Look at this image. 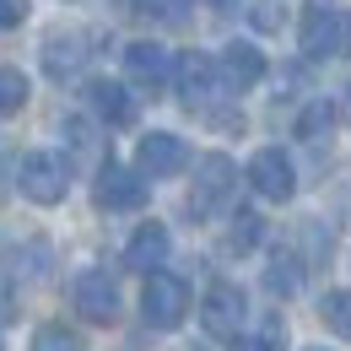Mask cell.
Listing matches in <instances>:
<instances>
[{"label": "cell", "instance_id": "cell-8", "mask_svg": "<svg viewBox=\"0 0 351 351\" xmlns=\"http://www.w3.org/2000/svg\"><path fill=\"white\" fill-rule=\"evenodd\" d=\"M71 303L87 324H114L119 319V287H114L108 270H82L76 287H71Z\"/></svg>", "mask_w": 351, "mask_h": 351}, {"label": "cell", "instance_id": "cell-20", "mask_svg": "<svg viewBox=\"0 0 351 351\" xmlns=\"http://www.w3.org/2000/svg\"><path fill=\"white\" fill-rule=\"evenodd\" d=\"M22 103H27V76L11 71V65H0V114H16Z\"/></svg>", "mask_w": 351, "mask_h": 351}, {"label": "cell", "instance_id": "cell-26", "mask_svg": "<svg viewBox=\"0 0 351 351\" xmlns=\"http://www.w3.org/2000/svg\"><path fill=\"white\" fill-rule=\"evenodd\" d=\"M254 27H265V33H270V27H281V16H276V5H270V0H254Z\"/></svg>", "mask_w": 351, "mask_h": 351}, {"label": "cell", "instance_id": "cell-21", "mask_svg": "<svg viewBox=\"0 0 351 351\" xmlns=\"http://www.w3.org/2000/svg\"><path fill=\"white\" fill-rule=\"evenodd\" d=\"M33 351H82V346H76V335H71V330L44 324V330H38V341H33Z\"/></svg>", "mask_w": 351, "mask_h": 351}, {"label": "cell", "instance_id": "cell-22", "mask_svg": "<svg viewBox=\"0 0 351 351\" xmlns=\"http://www.w3.org/2000/svg\"><path fill=\"white\" fill-rule=\"evenodd\" d=\"M287 346V324L281 319H265V330H260V351H281Z\"/></svg>", "mask_w": 351, "mask_h": 351}, {"label": "cell", "instance_id": "cell-17", "mask_svg": "<svg viewBox=\"0 0 351 351\" xmlns=\"http://www.w3.org/2000/svg\"><path fill=\"white\" fill-rule=\"evenodd\" d=\"M319 319L341 335V341H351V292L346 287H335V292H324V303H319Z\"/></svg>", "mask_w": 351, "mask_h": 351}, {"label": "cell", "instance_id": "cell-16", "mask_svg": "<svg viewBox=\"0 0 351 351\" xmlns=\"http://www.w3.org/2000/svg\"><path fill=\"white\" fill-rule=\"evenodd\" d=\"M265 287H270L276 298H292V292L303 287V265L292 260V254H276V260H270V270H265Z\"/></svg>", "mask_w": 351, "mask_h": 351}, {"label": "cell", "instance_id": "cell-23", "mask_svg": "<svg viewBox=\"0 0 351 351\" xmlns=\"http://www.w3.org/2000/svg\"><path fill=\"white\" fill-rule=\"evenodd\" d=\"M313 130H330V103H313L303 114V135H313Z\"/></svg>", "mask_w": 351, "mask_h": 351}, {"label": "cell", "instance_id": "cell-1", "mask_svg": "<svg viewBox=\"0 0 351 351\" xmlns=\"http://www.w3.org/2000/svg\"><path fill=\"white\" fill-rule=\"evenodd\" d=\"M298 49L303 60H341L351 49V16L335 5H308L298 22Z\"/></svg>", "mask_w": 351, "mask_h": 351}, {"label": "cell", "instance_id": "cell-27", "mask_svg": "<svg viewBox=\"0 0 351 351\" xmlns=\"http://www.w3.org/2000/svg\"><path fill=\"white\" fill-rule=\"evenodd\" d=\"M211 5H232V0H211Z\"/></svg>", "mask_w": 351, "mask_h": 351}, {"label": "cell", "instance_id": "cell-4", "mask_svg": "<svg viewBox=\"0 0 351 351\" xmlns=\"http://www.w3.org/2000/svg\"><path fill=\"white\" fill-rule=\"evenodd\" d=\"M232 189H238V168H232V157H221V152H206V157L195 162L189 217H211V211H221Z\"/></svg>", "mask_w": 351, "mask_h": 351}, {"label": "cell", "instance_id": "cell-18", "mask_svg": "<svg viewBox=\"0 0 351 351\" xmlns=\"http://www.w3.org/2000/svg\"><path fill=\"white\" fill-rule=\"evenodd\" d=\"M189 5H195V0H135V11H141V16H152V22H168V27L189 22Z\"/></svg>", "mask_w": 351, "mask_h": 351}, {"label": "cell", "instance_id": "cell-14", "mask_svg": "<svg viewBox=\"0 0 351 351\" xmlns=\"http://www.w3.org/2000/svg\"><path fill=\"white\" fill-rule=\"evenodd\" d=\"M221 76H227L232 92H249L265 76V54L254 44H243V38H232V44L221 49Z\"/></svg>", "mask_w": 351, "mask_h": 351}, {"label": "cell", "instance_id": "cell-24", "mask_svg": "<svg viewBox=\"0 0 351 351\" xmlns=\"http://www.w3.org/2000/svg\"><path fill=\"white\" fill-rule=\"evenodd\" d=\"M22 16H27V0H0V33H5V27H16Z\"/></svg>", "mask_w": 351, "mask_h": 351}, {"label": "cell", "instance_id": "cell-7", "mask_svg": "<svg viewBox=\"0 0 351 351\" xmlns=\"http://www.w3.org/2000/svg\"><path fill=\"white\" fill-rule=\"evenodd\" d=\"M92 200H97V211H141V206H146V173L108 162V168H97Z\"/></svg>", "mask_w": 351, "mask_h": 351}, {"label": "cell", "instance_id": "cell-12", "mask_svg": "<svg viewBox=\"0 0 351 351\" xmlns=\"http://www.w3.org/2000/svg\"><path fill=\"white\" fill-rule=\"evenodd\" d=\"M87 103H92V114H97L103 125H114V130H130L135 125V97L119 87V82H108V76L87 82Z\"/></svg>", "mask_w": 351, "mask_h": 351}, {"label": "cell", "instance_id": "cell-5", "mask_svg": "<svg viewBox=\"0 0 351 351\" xmlns=\"http://www.w3.org/2000/svg\"><path fill=\"white\" fill-rule=\"evenodd\" d=\"M141 313H146L152 330H178L184 313H189V287L168 270H152L146 287H141Z\"/></svg>", "mask_w": 351, "mask_h": 351}, {"label": "cell", "instance_id": "cell-28", "mask_svg": "<svg viewBox=\"0 0 351 351\" xmlns=\"http://www.w3.org/2000/svg\"><path fill=\"white\" fill-rule=\"evenodd\" d=\"M308 351H324V346H308Z\"/></svg>", "mask_w": 351, "mask_h": 351}, {"label": "cell", "instance_id": "cell-13", "mask_svg": "<svg viewBox=\"0 0 351 351\" xmlns=\"http://www.w3.org/2000/svg\"><path fill=\"white\" fill-rule=\"evenodd\" d=\"M162 260H168V227L162 221H141L130 232V243H125V265L141 270V276H152Z\"/></svg>", "mask_w": 351, "mask_h": 351}, {"label": "cell", "instance_id": "cell-2", "mask_svg": "<svg viewBox=\"0 0 351 351\" xmlns=\"http://www.w3.org/2000/svg\"><path fill=\"white\" fill-rule=\"evenodd\" d=\"M221 92H227V76H221V60L200 54V49L178 54V97H184V108H189V114H206V108L217 103Z\"/></svg>", "mask_w": 351, "mask_h": 351}, {"label": "cell", "instance_id": "cell-11", "mask_svg": "<svg viewBox=\"0 0 351 351\" xmlns=\"http://www.w3.org/2000/svg\"><path fill=\"white\" fill-rule=\"evenodd\" d=\"M168 71H173V60H168V49H162V44L141 38V44L125 49V76H130L135 87H146V92L168 87Z\"/></svg>", "mask_w": 351, "mask_h": 351}, {"label": "cell", "instance_id": "cell-15", "mask_svg": "<svg viewBox=\"0 0 351 351\" xmlns=\"http://www.w3.org/2000/svg\"><path fill=\"white\" fill-rule=\"evenodd\" d=\"M76 65H82V38L76 33H49L44 38V71L54 82H65Z\"/></svg>", "mask_w": 351, "mask_h": 351}, {"label": "cell", "instance_id": "cell-10", "mask_svg": "<svg viewBox=\"0 0 351 351\" xmlns=\"http://www.w3.org/2000/svg\"><path fill=\"white\" fill-rule=\"evenodd\" d=\"M249 184H254V195H265V200H292V189H298L292 157L281 146H260L254 162H249Z\"/></svg>", "mask_w": 351, "mask_h": 351}, {"label": "cell", "instance_id": "cell-3", "mask_svg": "<svg viewBox=\"0 0 351 351\" xmlns=\"http://www.w3.org/2000/svg\"><path fill=\"white\" fill-rule=\"evenodd\" d=\"M65 184H71V168H65V157H54V152H27V157L16 162V189H22L33 206H60V200H65Z\"/></svg>", "mask_w": 351, "mask_h": 351}, {"label": "cell", "instance_id": "cell-9", "mask_svg": "<svg viewBox=\"0 0 351 351\" xmlns=\"http://www.w3.org/2000/svg\"><path fill=\"white\" fill-rule=\"evenodd\" d=\"M135 162H141V173H146V178H173V173L189 168V146H184L173 130H152V135H141Z\"/></svg>", "mask_w": 351, "mask_h": 351}, {"label": "cell", "instance_id": "cell-19", "mask_svg": "<svg viewBox=\"0 0 351 351\" xmlns=\"http://www.w3.org/2000/svg\"><path fill=\"white\" fill-rule=\"evenodd\" d=\"M260 232H265V221L254 217V211H243V217H232V232H227V249H232V254H249V249L260 243Z\"/></svg>", "mask_w": 351, "mask_h": 351}, {"label": "cell", "instance_id": "cell-25", "mask_svg": "<svg viewBox=\"0 0 351 351\" xmlns=\"http://www.w3.org/2000/svg\"><path fill=\"white\" fill-rule=\"evenodd\" d=\"M16 319V292H11V281L0 276V324H11Z\"/></svg>", "mask_w": 351, "mask_h": 351}, {"label": "cell", "instance_id": "cell-6", "mask_svg": "<svg viewBox=\"0 0 351 351\" xmlns=\"http://www.w3.org/2000/svg\"><path fill=\"white\" fill-rule=\"evenodd\" d=\"M243 292L232 287V281H211L206 287V298H200V324H206V335H217V341H238V330H243Z\"/></svg>", "mask_w": 351, "mask_h": 351}]
</instances>
